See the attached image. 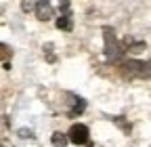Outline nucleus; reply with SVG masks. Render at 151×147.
I'll return each instance as SVG.
<instances>
[{
  "mask_svg": "<svg viewBox=\"0 0 151 147\" xmlns=\"http://www.w3.org/2000/svg\"><path fill=\"white\" fill-rule=\"evenodd\" d=\"M103 36H105V55L109 61H120L124 57V46L116 42V34L111 27H103Z\"/></svg>",
  "mask_w": 151,
  "mask_h": 147,
  "instance_id": "nucleus-1",
  "label": "nucleus"
},
{
  "mask_svg": "<svg viewBox=\"0 0 151 147\" xmlns=\"http://www.w3.org/2000/svg\"><path fill=\"white\" fill-rule=\"evenodd\" d=\"M19 137H21V139H32L34 135H32L29 128H21V130H19Z\"/></svg>",
  "mask_w": 151,
  "mask_h": 147,
  "instance_id": "nucleus-11",
  "label": "nucleus"
},
{
  "mask_svg": "<svg viewBox=\"0 0 151 147\" xmlns=\"http://www.w3.org/2000/svg\"><path fill=\"white\" fill-rule=\"evenodd\" d=\"M84 107H86V103H84L82 99H76V105H73V109H71V114H82Z\"/></svg>",
  "mask_w": 151,
  "mask_h": 147,
  "instance_id": "nucleus-9",
  "label": "nucleus"
},
{
  "mask_svg": "<svg viewBox=\"0 0 151 147\" xmlns=\"http://www.w3.org/2000/svg\"><path fill=\"white\" fill-rule=\"evenodd\" d=\"M57 27H59V30H65V32H71V27H73L71 13H61V17L57 19Z\"/></svg>",
  "mask_w": 151,
  "mask_h": 147,
  "instance_id": "nucleus-5",
  "label": "nucleus"
},
{
  "mask_svg": "<svg viewBox=\"0 0 151 147\" xmlns=\"http://www.w3.org/2000/svg\"><path fill=\"white\" fill-rule=\"evenodd\" d=\"M52 15H55V11H52L48 0H38V6H36V17H38V19H40V21H48V19H52Z\"/></svg>",
  "mask_w": 151,
  "mask_h": 147,
  "instance_id": "nucleus-4",
  "label": "nucleus"
},
{
  "mask_svg": "<svg viewBox=\"0 0 151 147\" xmlns=\"http://www.w3.org/2000/svg\"><path fill=\"white\" fill-rule=\"evenodd\" d=\"M124 67L128 71V76H147L149 74V65L141 63V61H126Z\"/></svg>",
  "mask_w": 151,
  "mask_h": 147,
  "instance_id": "nucleus-3",
  "label": "nucleus"
},
{
  "mask_svg": "<svg viewBox=\"0 0 151 147\" xmlns=\"http://www.w3.org/2000/svg\"><path fill=\"white\" fill-rule=\"evenodd\" d=\"M67 137H69V143H73V145H84L88 141V128L84 124H73L69 128Z\"/></svg>",
  "mask_w": 151,
  "mask_h": 147,
  "instance_id": "nucleus-2",
  "label": "nucleus"
},
{
  "mask_svg": "<svg viewBox=\"0 0 151 147\" xmlns=\"http://www.w3.org/2000/svg\"><path fill=\"white\" fill-rule=\"evenodd\" d=\"M38 6V0H21V11L23 13H32Z\"/></svg>",
  "mask_w": 151,
  "mask_h": 147,
  "instance_id": "nucleus-8",
  "label": "nucleus"
},
{
  "mask_svg": "<svg viewBox=\"0 0 151 147\" xmlns=\"http://www.w3.org/2000/svg\"><path fill=\"white\" fill-rule=\"evenodd\" d=\"M126 44H128V50H132V53H141V50H145V42H134L132 38H126Z\"/></svg>",
  "mask_w": 151,
  "mask_h": 147,
  "instance_id": "nucleus-7",
  "label": "nucleus"
},
{
  "mask_svg": "<svg viewBox=\"0 0 151 147\" xmlns=\"http://www.w3.org/2000/svg\"><path fill=\"white\" fill-rule=\"evenodd\" d=\"M59 11L61 13H69V0H59Z\"/></svg>",
  "mask_w": 151,
  "mask_h": 147,
  "instance_id": "nucleus-10",
  "label": "nucleus"
},
{
  "mask_svg": "<svg viewBox=\"0 0 151 147\" xmlns=\"http://www.w3.org/2000/svg\"><path fill=\"white\" fill-rule=\"evenodd\" d=\"M52 147H67V143H69V137L65 135V133H52Z\"/></svg>",
  "mask_w": 151,
  "mask_h": 147,
  "instance_id": "nucleus-6",
  "label": "nucleus"
}]
</instances>
